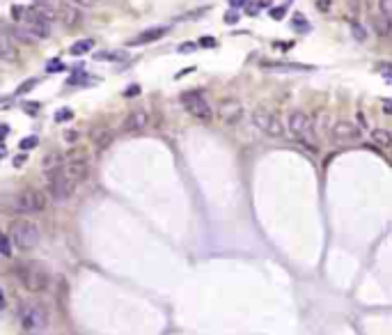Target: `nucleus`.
<instances>
[{"instance_id":"nucleus-1","label":"nucleus","mask_w":392,"mask_h":335,"mask_svg":"<svg viewBox=\"0 0 392 335\" xmlns=\"http://www.w3.org/2000/svg\"><path fill=\"white\" fill-rule=\"evenodd\" d=\"M287 131H289V136H294L301 145H305L309 149V152H314L317 147H314V129H312V122H309V117L303 110H291V113L287 115Z\"/></svg>"},{"instance_id":"nucleus-2","label":"nucleus","mask_w":392,"mask_h":335,"mask_svg":"<svg viewBox=\"0 0 392 335\" xmlns=\"http://www.w3.org/2000/svg\"><path fill=\"white\" fill-rule=\"evenodd\" d=\"M21 28L28 32V35H30L35 42H37V39H44V37H48V35H51V30H53V23H51V16L46 14L44 9L30 7V9H25V14H23Z\"/></svg>"},{"instance_id":"nucleus-3","label":"nucleus","mask_w":392,"mask_h":335,"mask_svg":"<svg viewBox=\"0 0 392 335\" xmlns=\"http://www.w3.org/2000/svg\"><path fill=\"white\" fill-rule=\"evenodd\" d=\"M16 275H19L21 285H25V290H30V292H44V290H48V285H51L48 271H46L44 267H39V264H32V262L19 264V267H16Z\"/></svg>"},{"instance_id":"nucleus-4","label":"nucleus","mask_w":392,"mask_h":335,"mask_svg":"<svg viewBox=\"0 0 392 335\" xmlns=\"http://www.w3.org/2000/svg\"><path fill=\"white\" fill-rule=\"evenodd\" d=\"M39 239H41V232H39V228L32 221H16L14 225H12L9 241H12L16 248L32 251V248H37Z\"/></svg>"},{"instance_id":"nucleus-5","label":"nucleus","mask_w":392,"mask_h":335,"mask_svg":"<svg viewBox=\"0 0 392 335\" xmlns=\"http://www.w3.org/2000/svg\"><path fill=\"white\" fill-rule=\"evenodd\" d=\"M252 124H255V129L259 131V133H264V136H268V138H282L287 131L278 115L264 106H257L255 110H252Z\"/></svg>"},{"instance_id":"nucleus-6","label":"nucleus","mask_w":392,"mask_h":335,"mask_svg":"<svg viewBox=\"0 0 392 335\" xmlns=\"http://www.w3.org/2000/svg\"><path fill=\"white\" fill-rule=\"evenodd\" d=\"M46 205H48V200H46V195L41 193V190H37V188L21 190V193L12 200V209H14L16 213H23V216L44 211Z\"/></svg>"},{"instance_id":"nucleus-7","label":"nucleus","mask_w":392,"mask_h":335,"mask_svg":"<svg viewBox=\"0 0 392 335\" xmlns=\"http://www.w3.org/2000/svg\"><path fill=\"white\" fill-rule=\"evenodd\" d=\"M181 106L186 108V113L197 117V120H211L213 117L211 104L206 101L202 92H184L181 94Z\"/></svg>"},{"instance_id":"nucleus-8","label":"nucleus","mask_w":392,"mask_h":335,"mask_svg":"<svg viewBox=\"0 0 392 335\" xmlns=\"http://www.w3.org/2000/svg\"><path fill=\"white\" fill-rule=\"evenodd\" d=\"M62 172H64V177H67L74 186L76 184H81V182H85L87 175H90V159H87L85 154H76V156H71L69 161H64Z\"/></svg>"},{"instance_id":"nucleus-9","label":"nucleus","mask_w":392,"mask_h":335,"mask_svg":"<svg viewBox=\"0 0 392 335\" xmlns=\"http://www.w3.org/2000/svg\"><path fill=\"white\" fill-rule=\"evenodd\" d=\"M46 182H48V193H51V200H53L55 205H64V202L71 198V193H74V188H76L74 184L64 177V172H58L55 177L46 179Z\"/></svg>"},{"instance_id":"nucleus-10","label":"nucleus","mask_w":392,"mask_h":335,"mask_svg":"<svg viewBox=\"0 0 392 335\" xmlns=\"http://www.w3.org/2000/svg\"><path fill=\"white\" fill-rule=\"evenodd\" d=\"M21 321H23V328H25V331L37 333L39 328L46 324V310L37 303L21 305Z\"/></svg>"},{"instance_id":"nucleus-11","label":"nucleus","mask_w":392,"mask_h":335,"mask_svg":"<svg viewBox=\"0 0 392 335\" xmlns=\"http://www.w3.org/2000/svg\"><path fill=\"white\" fill-rule=\"evenodd\" d=\"M330 136H332L335 143H353V140H360L362 133L353 122H349V120H337V122L330 126Z\"/></svg>"},{"instance_id":"nucleus-12","label":"nucleus","mask_w":392,"mask_h":335,"mask_svg":"<svg viewBox=\"0 0 392 335\" xmlns=\"http://www.w3.org/2000/svg\"><path fill=\"white\" fill-rule=\"evenodd\" d=\"M218 115H220V120H223L225 124H236L243 117V104L239 99L220 101Z\"/></svg>"},{"instance_id":"nucleus-13","label":"nucleus","mask_w":392,"mask_h":335,"mask_svg":"<svg viewBox=\"0 0 392 335\" xmlns=\"http://www.w3.org/2000/svg\"><path fill=\"white\" fill-rule=\"evenodd\" d=\"M62 166H64V156H62V152H46L44 159H41V175L46 177V179H51V177H55L58 172H62Z\"/></svg>"},{"instance_id":"nucleus-14","label":"nucleus","mask_w":392,"mask_h":335,"mask_svg":"<svg viewBox=\"0 0 392 335\" xmlns=\"http://www.w3.org/2000/svg\"><path fill=\"white\" fill-rule=\"evenodd\" d=\"M147 124H149V115L138 108V110H131V113L126 115V120H124V124H122V129L126 131V133H138V131L147 129Z\"/></svg>"},{"instance_id":"nucleus-15","label":"nucleus","mask_w":392,"mask_h":335,"mask_svg":"<svg viewBox=\"0 0 392 335\" xmlns=\"http://www.w3.org/2000/svg\"><path fill=\"white\" fill-rule=\"evenodd\" d=\"M167 35V25H159V28H147V30L138 32L136 37L128 42V46H144V44H151V42H159L161 37Z\"/></svg>"},{"instance_id":"nucleus-16","label":"nucleus","mask_w":392,"mask_h":335,"mask_svg":"<svg viewBox=\"0 0 392 335\" xmlns=\"http://www.w3.org/2000/svg\"><path fill=\"white\" fill-rule=\"evenodd\" d=\"M0 60L2 62H16L19 60V51H16L14 42L7 32L0 30Z\"/></svg>"},{"instance_id":"nucleus-17","label":"nucleus","mask_w":392,"mask_h":335,"mask_svg":"<svg viewBox=\"0 0 392 335\" xmlns=\"http://www.w3.org/2000/svg\"><path fill=\"white\" fill-rule=\"evenodd\" d=\"M262 67L268 71H305L303 64H289V62H262Z\"/></svg>"},{"instance_id":"nucleus-18","label":"nucleus","mask_w":392,"mask_h":335,"mask_svg":"<svg viewBox=\"0 0 392 335\" xmlns=\"http://www.w3.org/2000/svg\"><path fill=\"white\" fill-rule=\"evenodd\" d=\"M371 140L381 147H388L392 143V136H390V131L388 129H374L371 131Z\"/></svg>"},{"instance_id":"nucleus-19","label":"nucleus","mask_w":392,"mask_h":335,"mask_svg":"<svg viewBox=\"0 0 392 335\" xmlns=\"http://www.w3.org/2000/svg\"><path fill=\"white\" fill-rule=\"evenodd\" d=\"M110 140H113V131H97V136H94V145H97V149L101 152V149H106L108 145H110Z\"/></svg>"},{"instance_id":"nucleus-20","label":"nucleus","mask_w":392,"mask_h":335,"mask_svg":"<svg viewBox=\"0 0 392 335\" xmlns=\"http://www.w3.org/2000/svg\"><path fill=\"white\" fill-rule=\"evenodd\" d=\"M92 48H94V42H92V39H83V42H76V44L71 46V53L83 55V53H87V51H92Z\"/></svg>"},{"instance_id":"nucleus-21","label":"nucleus","mask_w":392,"mask_h":335,"mask_svg":"<svg viewBox=\"0 0 392 335\" xmlns=\"http://www.w3.org/2000/svg\"><path fill=\"white\" fill-rule=\"evenodd\" d=\"M9 244H12V241H9L7 236L0 234V255H5V257H9V255H12V246H9Z\"/></svg>"},{"instance_id":"nucleus-22","label":"nucleus","mask_w":392,"mask_h":335,"mask_svg":"<svg viewBox=\"0 0 392 335\" xmlns=\"http://www.w3.org/2000/svg\"><path fill=\"white\" fill-rule=\"evenodd\" d=\"M19 147H21L23 152H28V149H32V147H37V138H35V136L23 138L21 143H19Z\"/></svg>"},{"instance_id":"nucleus-23","label":"nucleus","mask_w":392,"mask_h":335,"mask_svg":"<svg viewBox=\"0 0 392 335\" xmlns=\"http://www.w3.org/2000/svg\"><path fill=\"white\" fill-rule=\"evenodd\" d=\"M71 117H74V113H71L69 108H62V110L55 113V122H67V120H71Z\"/></svg>"},{"instance_id":"nucleus-24","label":"nucleus","mask_w":392,"mask_h":335,"mask_svg":"<svg viewBox=\"0 0 392 335\" xmlns=\"http://www.w3.org/2000/svg\"><path fill=\"white\" fill-rule=\"evenodd\" d=\"M197 46H202V48H216V46H218V42H216L213 37H202Z\"/></svg>"},{"instance_id":"nucleus-25","label":"nucleus","mask_w":392,"mask_h":335,"mask_svg":"<svg viewBox=\"0 0 392 335\" xmlns=\"http://www.w3.org/2000/svg\"><path fill=\"white\" fill-rule=\"evenodd\" d=\"M351 30H353V35L360 39V42H365V39H367V32L362 30V25H358V23H353V25H351Z\"/></svg>"},{"instance_id":"nucleus-26","label":"nucleus","mask_w":392,"mask_h":335,"mask_svg":"<svg viewBox=\"0 0 392 335\" xmlns=\"http://www.w3.org/2000/svg\"><path fill=\"white\" fill-rule=\"evenodd\" d=\"M287 16V7L282 5V7H273L271 9V19H285Z\"/></svg>"},{"instance_id":"nucleus-27","label":"nucleus","mask_w":392,"mask_h":335,"mask_svg":"<svg viewBox=\"0 0 392 335\" xmlns=\"http://www.w3.org/2000/svg\"><path fill=\"white\" fill-rule=\"evenodd\" d=\"M305 23H308V19H305L303 14H296L294 16V28H296V30H298V28H308Z\"/></svg>"},{"instance_id":"nucleus-28","label":"nucleus","mask_w":392,"mask_h":335,"mask_svg":"<svg viewBox=\"0 0 392 335\" xmlns=\"http://www.w3.org/2000/svg\"><path fill=\"white\" fill-rule=\"evenodd\" d=\"M378 9H381L383 16H390V0H381V2H378Z\"/></svg>"},{"instance_id":"nucleus-29","label":"nucleus","mask_w":392,"mask_h":335,"mask_svg":"<svg viewBox=\"0 0 392 335\" xmlns=\"http://www.w3.org/2000/svg\"><path fill=\"white\" fill-rule=\"evenodd\" d=\"M319 12H330V0H317Z\"/></svg>"},{"instance_id":"nucleus-30","label":"nucleus","mask_w":392,"mask_h":335,"mask_svg":"<svg viewBox=\"0 0 392 335\" xmlns=\"http://www.w3.org/2000/svg\"><path fill=\"white\" fill-rule=\"evenodd\" d=\"M138 92H140V87H138V85H128L126 92H124V97H128V99H131V97H133V94H138Z\"/></svg>"},{"instance_id":"nucleus-31","label":"nucleus","mask_w":392,"mask_h":335,"mask_svg":"<svg viewBox=\"0 0 392 335\" xmlns=\"http://www.w3.org/2000/svg\"><path fill=\"white\" fill-rule=\"evenodd\" d=\"M62 69H64V64H62V62H51V64L46 67V71H62Z\"/></svg>"},{"instance_id":"nucleus-32","label":"nucleus","mask_w":392,"mask_h":335,"mask_svg":"<svg viewBox=\"0 0 392 335\" xmlns=\"http://www.w3.org/2000/svg\"><path fill=\"white\" fill-rule=\"evenodd\" d=\"M229 5H232L234 9H239V7H246V5H248V0H229Z\"/></svg>"},{"instance_id":"nucleus-33","label":"nucleus","mask_w":392,"mask_h":335,"mask_svg":"<svg viewBox=\"0 0 392 335\" xmlns=\"http://www.w3.org/2000/svg\"><path fill=\"white\" fill-rule=\"evenodd\" d=\"M23 108H25V110H28V113H30V115H35V113H37V110H39V106H37V104H25V106H23Z\"/></svg>"},{"instance_id":"nucleus-34","label":"nucleus","mask_w":392,"mask_h":335,"mask_svg":"<svg viewBox=\"0 0 392 335\" xmlns=\"http://www.w3.org/2000/svg\"><path fill=\"white\" fill-rule=\"evenodd\" d=\"M35 85H37V81H30V83H23L21 87H19V92H28L30 87H35Z\"/></svg>"},{"instance_id":"nucleus-35","label":"nucleus","mask_w":392,"mask_h":335,"mask_svg":"<svg viewBox=\"0 0 392 335\" xmlns=\"http://www.w3.org/2000/svg\"><path fill=\"white\" fill-rule=\"evenodd\" d=\"M25 159H28L25 154H19V156H16V159H14V166H16V168H19V166H23V163H25Z\"/></svg>"},{"instance_id":"nucleus-36","label":"nucleus","mask_w":392,"mask_h":335,"mask_svg":"<svg viewBox=\"0 0 392 335\" xmlns=\"http://www.w3.org/2000/svg\"><path fill=\"white\" fill-rule=\"evenodd\" d=\"M236 19H239V16L234 14V12H229V14H225V21H227V23H236Z\"/></svg>"},{"instance_id":"nucleus-37","label":"nucleus","mask_w":392,"mask_h":335,"mask_svg":"<svg viewBox=\"0 0 392 335\" xmlns=\"http://www.w3.org/2000/svg\"><path fill=\"white\" fill-rule=\"evenodd\" d=\"M193 48H197V44H184L179 51H193Z\"/></svg>"},{"instance_id":"nucleus-38","label":"nucleus","mask_w":392,"mask_h":335,"mask_svg":"<svg viewBox=\"0 0 392 335\" xmlns=\"http://www.w3.org/2000/svg\"><path fill=\"white\" fill-rule=\"evenodd\" d=\"M7 133H9V126H0V140L7 136Z\"/></svg>"},{"instance_id":"nucleus-39","label":"nucleus","mask_w":392,"mask_h":335,"mask_svg":"<svg viewBox=\"0 0 392 335\" xmlns=\"http://www.w3.org/2000/svg\"><path fill=\"white\" fill-rule=\"evenodd\" d=\"M5 154H7V149H5V147L0 145V159H2V156H5Z\"/></svg>"},{"instance_id":"nucleus-40","label":"nucleus","mask_w":392,"mask_h":335,"mask_svg":"<svg viewBox=\"0 0 392 335\" xmlns=\"http://www.w3.org/2000/svg\"><path fill=\"white\" fill-rule=\"evenodd\" d=\"M87 2H90V5H92V2H99V0H87Z\"/></svg>"}]
</instances>
